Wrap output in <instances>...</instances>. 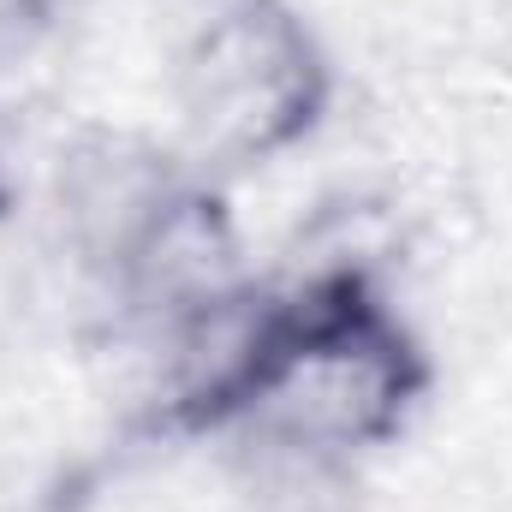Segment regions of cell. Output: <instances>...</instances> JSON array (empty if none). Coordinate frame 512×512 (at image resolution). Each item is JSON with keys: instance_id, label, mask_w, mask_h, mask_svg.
Here are the masks:
<instances>
[{"instance_id": "3", "label": "cell", "mask_w": 512, "mask_h": 512, "mask_svg": "<svg viewBox=\"0 0 512 512\" xmlns=\"http://www.w3.org/2000/svg\"><path fill=\"white\" fill-rule=\"evenodd\" d=\"M197 167L203 161H191L179 143L143 131L90 126L60 143L48 167V239L90 304L108 292L137 239L155 227V215Z\"/></svg>"}, {"instance_id": "2", "label": "cell", "mask_w": 512, "mask_h": 512, "mask_svg": "<svg viewBox=\"0 0 512 512\" xmlns=\"http://www.w3.org/2000/svg\"><path fill=\"white\" fill-rule=\"evenodd\" d=\"M334 54L298 0H167V102L209 173L304 149L334 108Z\"/></svg>"}, {"instance_id": "1", "label": "cell", "mask_w": 512, "mask_h": 512, "mask_svg": "<svg viewBox=\"0 0 512 512\" xmlns=\"http://www.w3.org/2000/svg\"><path fill=\"white\" fill-rule=\"evenodd\" d=\"M429 393L435 358L382 262L328 245L268 274L262 346L215 447L262 477H346L417 423Z\"/></svg>"}, {"instance_id": "5", "label": "cell", "mask_w": 512, "mask_h": 512, "mask_svg": "<svg viewBox=\"0 0 512 512\" xmlns=\"http://www.w3.org/2000/svg\"><path fill=\"white\" fill-rule=\"evenodd\" d=\"M18 203V179H12V149H6V126H0V215Z\"/></svg>"}, {"instance_id": "4", "label": "cell", "mask_w": 512, "mask_h": 512, "mask_svg": "<svg viewBox=\"0 0 512 512\" xmlns=\"http://www.w3.org/2000/svg\"><path fill=\"white\" fill-rule=\"evenodd\" d=\"M78 0H0V126L54 78L60 54H72Z\"/></svg>"}]
</instances>
